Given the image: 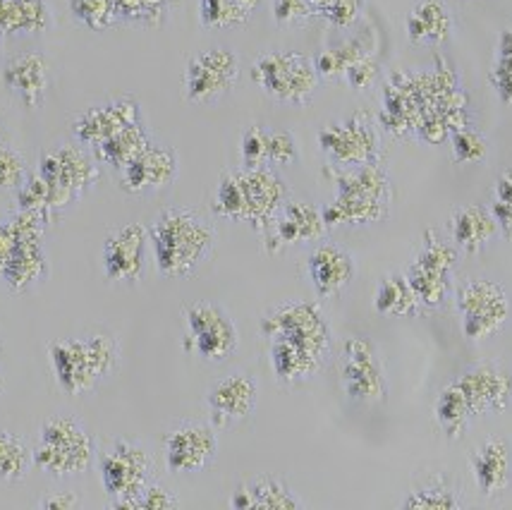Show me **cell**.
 <instances>
[{
    "label": "cell",
    "mask_w": 512,
    "mask_h": 510,
    "mask_svg": "<svg viewBox=\"0 0 512 510\" xmlns=\"http://www.w3.org/2000/svg\"><path fill=\"white\" fill-rule=\"evenodd\" d=\"M118 17L139 27H161L166 24L173 0H115Z\"/></svg>",
    "instance_id": "cell-40"
},
{
    "label": "cell",
    "mask_w": 512,
    "mask_h": 510,
    "mask_svg": "<svg viewBox=\"0 0 512 510\" xmlns=\"http://www.w3.org/2000/svg\"><path fill=\"white\" fill-rule=\"evenodd\" d=\"M335 199L321 209L326 228H355L386 221L393 204V180L379 163L359 168H328Z\"/></svg>",
    "instance_id": "cell-1"
},
{
    "label": "cell",
    "mask_w": 512,
    "mask_h": 510,
    "mask_svg": "<svg viewBox=\"0 0 512 510\" xmlns=\"http://www.w3.org/2000/svg\"><path fill=\"white\" fill-rule=\"evenodd\" d=\"M53 27L46 0H0V36L41 34Z\"/></svg>",
    "instance_id": "cell-31"
},
{
    "label": "cell",
    "mask_w": 512,
    "mask_h": 510,
    "mask_svg": "<svg viewBox=\"0 0 512 510\" xmlns=\"http://www.w3.org/2000/svg\"><path fill=\"white\" fill-rule=\"evenodd\" d=\"M3 82L27 108H39L51 87V68L41 53H20L3 68Z\"/></svg>",
    "instance_id": "cell-24"
},
{
    "label": "cell",
    "mask_w": 512,
    "mask_h": 510,
    "mask_svg": "<svg viewBox=\"0 0 512 510\" xmlns=\"http://www.w3.org/2000/svg\"><path fill=\"white\" fill-rule=\"evenodd\" d=\"M288 194V185L273 168L242 166L221 175L213 211L228 221H245L261 235L280 206L288 202Z\"/></svg>",
    "instance_id": "cell-3"
},
{
    "label": "cell",
    "mask_w": 512,
    "mask_h": 510,
    "mask_svg": "<svg viewBox=\"0 0 512 510\" xmlns=\"http://www.w3.org/2000/svg\"><path fill=\"white\" fill-rule=\"evenodd\" d=\"M48 257L44 250V238L39 240H15L8 264H5L3 281L15 293H27L48 278Z\"/></svg>",
    "instance_id": "cell-27"
},
{
    "label": "cell",
    "mask_w": 512,
    "mask_h": 510,
    "mask_svg": "<svg viewBox=\"0 0 512 510\" xmlns=\"http://www.w3.org/2000/svg\"><path fill=\"white\" fill-rule=\"evenodd\" d=\"M70 12L91 32H106L120 20L115 0H70Z\"/></svg>",
    "instance_id": "cell-41"
},
{
    "label": "cell",
    "mask_w": 512,
    "mask_h": 510,
    "mask_svg": "<svg viewBox=\"0 0 512 510\" xmlns=\"http://www.w3.org/2000/svg\"><path fill=\"white\" fill-rule=\"evenodd\" d=\"M491 214L505 238H512V168L498 175L491 194Z\"/></svg>",
    "instance_id": "cell-46"
},
{
    "label": "cell",
    "mask_w": 512,
    "mask_h": 510,
    "mask_svg": "<svg viewBox=\"0 0 512 510\" xmlns=\"http://www.w3.org/2000/svg\"><path fill=\"white\" fill-rule=\"evenodd\" d=\"M39 508L75 510V508H82V499H79L77 494H72V491H53V494H48L39 501Z\"/></svg>",
    "instance_id": "cell-52"
},
{
    "label": "cell",
    "mask_w": 512,
    "mask_h": 510,
    "mask_svg": "<svg viewBox=\"0 0 512 510\" xmlns=\"http://www.w3.org/2000/svg\"><path fill=\"white\" fill-rule=\"evenodd\" d=\"M34 465V453L20 436L0 431V482H20Z\"/></svg>",
    "instance_id": "cell-39"
},
{
    "label": "cell",
    "mask_w": 512,
    "mask_h": 510,
    "mask_svg": "<svg viewBox=\"0 0 512 510\" xmlns=\"http://www.w3.org/2000/svg\"><path fill=\"white\" fill-rule=\"evenodd\" d=\"M261 336L283 338L290 343L326 357L331 355V326L316 302L292 300L283 302L261 319Z\"/></svg>",
    "instance_id": "cell-10"
},
{
    "label": "cell",
    "mask_w": 512,
    "mask_h": 510,
    "mask_svg": "<svg viewBox=\"0 0 512 510\" xmlns=\"http://www.w3.org/2000/svg\"><path fill=\"white\" fill-rule=\"evenodd\" d=\"M450 144H453L455 163H481L489 156V142H486V137L469 125L455 130L450 135Z\"/></svg>",
    "instance_id": "cell-45"
},
{
    "label": "cell",
    "mask_w": 512,
    "mask_h": 510,
    "mask_svg": "<svg viewBox=\"0 0 512 510\" xmlns=\"http://www.w3.org/2000/svg\"><path fill=\"white\" fill-rule=\"evenodd\" d=\"M271 10L278 27H300L314 17L307 0H273Z\"/></svg>",
    "instance_id": "cell-50"
},
{
    "label": "cell",
    "mask_w": 512,
    "mask_h": 510,
    "mask_svg": "<svg viewBox=\"0 0 512 510\" xmlns=\"http://www.w3.org/2000/svg\"><path fill=\"white\" fill-rule=\"evenodd\" d=\"M261 0H199V20L206 29H233L252 20Z\"/></svg>",
    "instance_id": "cell-37"
},
{
    "label": "cell",
    "mask_w": 512,
    "mask_h": 510,
    "mask_svg": "<svg viewBox=\"0 0 512 510\" xmlns=\"http://www.w3.org/2000/svg\"><path fill=\"white\" fill-rule=\"evenodd\" d=\"M32 453L39 470L53 477H72L82 475L94 465L96 443L82 422L58 415L41 427L39 443Z\"/></svg>",
    "instance_id": "cell-5"
},
{
    "label": "cell",
    "mask_w": 512,
    "mask_h": 510,
    "mask_svg": "<svg viewBox=\"0 0 512 510\" xmlns=\"http://www.w3.org/2000/svg\"><path fill=\"white\" fill-rule=\"evenodd\" d=\"M407 281H410L414 295H417L422 309H441L453 295V273L426 269L422 264L407 266L405 271Z\"/></svg>",
    "instance_id": "cell-35"
},
{
    "label": "cell",
    "mask_w": 512,
    "mask_h": 510,
    "mask_svg": "<svg viewBox=\"0 0 512 510\" xmlns=\"http://www.w3.org/2000/svg\"><path fill=\"white\" fill-rule=\"evenodd\" d=\"M240 80V58L230 48H209L194 56L185 68V99L199 106L221 101Z\"/></svg>",
    "instance_id": "cell-12"
},
{
    "label": "cell",
    "mask_w": 512,
    "mask_h": 510,
    "mask_svg": "<svg viewBox=\"0 0 512 510\" xmlns=\"http://www.w3.org/2000/svg\"><path fill=\"white\" fill-rule=\"evenodd\" d=\"M163 453H166L168 470L175 475L206 470L218 453L216 429L201 422H182L166 434Z\"/></svg>",
    "instance_id": "cell-15"
},
{
    "label": "cell",
    "mask_w": 512,
    "mask_h": 510,
    "mask_svg": "<svg viewBox=\"0 0 512 510\" xmlns=\"http://www.w3.org/2000/svg\"><path fill=\"white\" fill-rule=\"evenodd\" d=\"M259 403V384L252 374L233 372L206 393V408H209L211 424L218 429L235 427L237 422L247 420Z\"/></svg>",
    "instance_id": "cell-18"
},
{
    "label": "cell",
    "mask_w": 512,
    "mask_h": 510,
    "mask_svg": "<svg viewBox=\"0 0 512 510\" xmlns=\"http://www.w3.org/2000/svg\"><path fill=\"white\" fill-rule=\"evenodd\" d=\"M36 173L51 182V185L60 187V190H67L79 199L96 180H99V163H96L94 156H89L82 147L63 144V147L48 149L46 154L41 156Z\"/></svg>",
    "instance_id": "cell-20"
},
{
    "label": "cell",
    "mask_w": 512,
    "mask_h": 510,
    "mask_svg": "<svg viewBox=\"0 0 512 510\" xmlns=\"http://www.w3.org/2000/svg\"><path fill=\"white\" fill-rule=\"evenodd\" d=\"M268 127L252 125L247 127L240 139V159L245 168H264L268 166ZM271 168V166H268Z\"/></svg>",
    "instance_id": "cell-47"
},
{
    "label": "cell",
    "mask_w": 512,
    "mask_h": 510,
    "mask_svg": "<svg viewBox=\"0 0 512 510\" xmlns=\"http://www.w3.org/2000/svg\"><path fill=\"white\" fill-rule=\"evenodd\" d=\"M491 84L496 89L498 99L505 106H512V27L503 29L498 36L496 58H493L491 68Z\"/></svg>",
    "instance_id": "cell-42"
},
{
    "label": "cell",
    "mask_w": 512,
    "mask_h": 510,
    "mask_svg": "<svg viewBox=\"0 0 512 510\" xmlns=\"http://www.w3.org/2000/svg\"><path fill=\"white\" fill-rule=\"evenodd\" d=\"M75 202V194L51 185L39 173H29L22 185L17 187V209L39 216L46 226L56 221L60 211H65L67 206H72Z\"/></svg>",
    "instance_id": "cell-28"
},
{
    "label": "cell",
    "mask_w": 512,
    "mask_h": 510,
    "mask_svg": "<svg viewBox=\"0 0 512 510\" xmlns=\"http://www.w3.org/2000/svg\"><path fill=\"white\" fill-rule=\"evenodd\" d=\"M149 144H151L149 130H146L142 120V123L125 127L123 132H118V135H113L111 139H106V142L99 144V147L94 149V156L96 161L106 163V166L123 170L125 166H130V163L137 159Z\"/></svg>",
    "instance_id": "cell-32"
},
{
    "label": "cell",
    "mask_w": 512,
    "mask_h": 510,
    "mask_svg": "<svg viewBox=\"0 0 512 510\" xmlns=\"http://www.w3.org/2000/svg\"><path fill=\"white\" fill-rule=\"evenodd\" d=\"M149 230L142 223H127L106 238L103 245V271L111 281L137 283L146 271Z\"/></svg>",
    "instance_id": "cell-19"
},
{
    "label": "cell",
    "mask_w": 512,
    "mask_h": 510,
    "mask_svg": "<svg viewBox=\"0 0 512 510\" xmlns=\"http://www.w3.org/2000/svg\"><path fill=\"white\" fill-rule=\"evenodd\" d=\"M314 17H321L338 29L352 27L362 17L364 0H307Z\"/></svg>",
    "instance_id": "cell-43"
},
{
    "label": "cell",
    "mask_w": 512,
    "mask_h": 510,
    "mask_svg": "<svg viewBox=\"0 0 512 510\" xmlns=\"http://www.w3.org/2000/svg\"><path fill=\"white\" fill-rule=\"evenodd\" d=\"M27 175V161L20 151L0 142V190H17Z\"/></svg>",
    "instance_id": "cell-48"
},
{
    "label": "cell",
    "mask_w": 512,
    "mask_h": 510,
    "mask_svg": "<svg viewBox=\"0 0 512 510\" xmlns=\"http://www.w3.org/2000/svg\"><path fill=\"white\" fill-rule=\"evenodd\" d=\"M323 364H326V357L290 343V340L271 338V367L280 384H302V381L312 379L316 372H321Z\"/></svg>",
    "instance_id": "cell-30"
},
{
    "label": "cell",
    "mask_w": 512,
    "mask_h": 510,
    "mask_svg": "<svg viewBox=\"0 0 512 510\" xmlns=\"http://www.w3.org/2000/svg\"><path fill=\"white\" fill-rule=\"evenodd\" d=\"M326 221L323 214L309 202H285L268 223L261 238L268 254H278L288 247L304 245V242H316L326 233Z\"/></svg>",
    "instance_id": "cell-16"
},
{
    "label": "cell",
    "mask_w": 512,
    "mask_h": 510,
    "mask_svg": "<svg viewBox=\"0 0 512 510\" xmlns=\"http://www.w3.org/2000/svg\"><path fill=\"white\" fill-rule=\"evenodd\" d=\"M12 250H15V238H12V230L8 226V221H0V276H3L5 264H8Z\"/></svg>",
    "instance_id": "cell-53"
},
{
    "label": "cell",
    "mask_w": 512,
    "mask_h": 510,
    "mask_svg": "<svg viewBox=\"0 0 512 510\" xmlns=\"http://www.w3.org/2000/svg\"><path fill=\"white\" fill-rule=\"evenodd\" d=\"M379 75H381L379 60L374 58V53H369V56L359 58L355 65H350V68H347L343 80L350 84L352 89L364 91V89L374 87L376 80H379Z\"/></svg>",
    "instance_id": "cell-51"
},
{
    "label": "cell",
    "mask_w": 512,
    "mask_h": 510,
    "mask_svg": "<svg viewBox=\"0 0 512 510\" xmlns=\"http://www.w3.org/2000/svg\"><path fill=\"white\" fill-rule=\"evenodd\" d=\"M142 123V106L132 96H118V99L103 101L99 106H91L72 123L77 142L82 147L96 149L99 144L111 139L125 127Z\"/></svg>",
    "instance_id": "cell-17"
},
{
    "label": "cell",
    "mask_w": 512,
    "mask_h": 510,
    "mask_svg": "<svg viewBox=\"0 0 512 510\" xmlns=\"http://www.w3.org/2000/svg\"><path fill=\"white\" fill-rule=\"evenodd\" d=\"M180 506L178 496L173 491L161 487V484L149 482L139 491L137 496L130 499H115L111 508H127V510H175Z\"/></svg>",
    "instance_id": "cell-44"
},
{
    "label": "cell",
    "mask_w": 512,
    "mask_h": 510,
    "mask_svg": "<svg viewBox=\"0 0 512 510\" xmlns=\"http://www.w3.org/2000/svg\"><path fill=\"white\" fill-rule=\"evenodd\" d=\"M230 508L249 510V508H273V510H297L304 508L302 499H297L283 479L276 477H256L252 482L240 484L233 491Z\"/></svg>",
    "instance_id": "cell-29"
},
{
    "label": "cell",
    "mask_w": 512,
    "mask_h": 510,
    "mask_svg": "<svg viewBox=\"0 0 512 510\" xmlns=\"http://www.w3.org/2000/svg\"><path fill=\"white\" fill-rule=\"evenodd\" d=\"M345 396L357 405H381L388 398V372L379 348L364 336H347L340 360Z\"/></svg>",
    "instance_id": "cell-9"
},
{
    "label": "cell",
    "mask_w": 512,
    "mask_h": 510,
    "mask_svg": "<svg viewBox=\"0 0 512 510\" xmlns=\"http://www.w3.org/2000/svg\"><path fill=\"white\" fill-rule=\"evenodd\" d=\"M374 307L383 317H417L422 312V305H419L405 273L383 276L379 288H376Z\"/></svg>",
    "instance_id": "cell-33"
},
{
    "label": "cell",
    "mask_w": 512,
    "mask_h": 510,
    "mask_svg": "<svg viewBox=\"0 0 512 510\" xmlns=\"http://www.w3.org/2000/svg\"><path fill=\"white\" fill-rule=\"evenodd\" d=\"M300 159V147L297 139L288 130H271L268 132V166H292Z\"/></svg>",
    "instance_id": "cell-49"
},
{
    "label": "cell",
    "mask_w": 512,
    "mask_h": 510,
    "mask_svg": "<svg viewBox=\"0 0 512 510\" xmlns=\"http://www.w3.org/2000/svg\"><path fill=\"white\" fill-rule=\"evenodd\" d=\"M149 240L158 273L166 278H182L209 259L216 228L199 211L173 206L156 216L154 226L149 228Z\"/></svg>",
    "instance_id": "cell-2"
},
{
    "label": "cell",
    "mask_w": 512,
    "mask_h": 510,
    "mask_svg": "<svg viewBox=\"0 0 512 510\" xmlns=\"http://www.w3.org/2000/svg\"><path fill=\"white\" fill-rule=\"evenodd\" d=\"M178 151L151 142L130 166L120 170V187L130 194L161 192L178 180Z\"/></svg>",
    "instance_id": "cell-21"
},
{
    "label": "cell",
    "mask_w": 512,
    "mask_h": 510,
    "mask_svg": "<svg viewBox=\"0 0 512 510\" xmlns=\"http://www.w3.org/2000/svg\"><path fill=\"white\" fill-rule=\"evenodd\" d=\"M448 230L450 242L465 254L484 252L489 247V242L501 233L489 206L479 204L457 206L448 221Z\"/></svg>",
    "instance_id": "cell-25"
},
{
    "label": "cell",
    "mask_w": 512,
    "mask_h": 510,
    "mask_svg": "<svg viewBox=\"0 0 512 510\" xmlns=\"http://www.w3.org/2000/svg\"><path fill=\"white\" fill-rule=\"evenodd\" d=\"M462 333L472 343L501 333L512 317V297L501 283L489 278H465L453 288Z\"/></svg>",
    "instance_id": "cell-7"
},
{
    "label": "cell",
    "mask_w": 512,
    "mask_h": 510,
    "mask_svg": "<svg viewBox=\"0 0 512 510\" xmlns=\"http://www.w3.org/2000/svg\"><path fill=\"white\" fill-rule=\"evenodd\" d=\"M187 324V348L197 352L206 362H223L237 350L240 336H237L235 321L221 305L213 302H194L182 309Z\"/></svg>",
    "instance_id": "cell-11"
},
{
    "label": "cell",
    "mask_w": 512,
    "mask_h": 510,
    "mask_svg": "<svg viewBox=\"0 0 512 510\" xmlns=\"http://www.w3.org/2000/svg\"><path fill=\"white\" fill-rule=\"evenodd\" d=\"M60 388L70 396L94 391L120 364V345L111 336L56 340L48 348Z\"/></svg>",
    "instance_id": "cell-4"
},
{
    "label": "cell",
    "mask_w": 512,
    "mask_h": 510,
    "mask_svg": "<svg viewBox=\"0 0 512 510\" xmlns=\"http://www.w3.org/2000/svg\"><path fill=\"white\" fill-rule=\"evenodd\" d=\"M455 384L465 393L477 420L484 415L505 412L512 405V369L503 362L486 360L472 364L462 369Z\"/></svg>",
    "instance_id": "cell-13"
},
{
    "label": "cell",
    "mask_w": 512,
    "mask_h": 510,
    "mask_svg": "<svg viewBox=\"0 0 512 510\" xmlns=\"http://www.w3.org/2000/svg\"><path fill=\"white\" fill-rule=\"evenodd\" d=\"M462 508L460 491L443 475H431L414 487L407 499L402 501V510H457Z\"/></svg>",
    "instance_id": "cell-36"
},
{
    "label": "cell",
    "mask_w": 512,
    "mask_h": 510,
    "mask_svg": "<svg viewBox=\"0 0 512 510\" xmlns=\"http://www.w3.org/2000/svg\"><path fill=\"white\" fill-rule=\"evenodd\" d=\"M307 273L314 293L328 300L340 295L355 281L357 264L352 254L333 242H321L307 257Z\"/></svg>",
    "instance_id": "cell-23"
},
{
    "label": "cell",
    "mask_w": 512,
    "mask_h": 510,
    "mask_svg": "<svg viewBox=\"0 0 512 510\" xmlns=\"http://www.w3.org/2000/svg\"><path fill=\"white\" fill-rule=\"evenodd\" d=\"M474 482L481 496L498 499L512 489V441L508 436H489L469 455Z\"/></svg>",
    "instance_id": "cell-22"
},
{
    "label": "cell",
    "mask_w": 512,
    "mask_h": 510,
    "mask_svg": "<svg viewBox=\"0 0 512 510\" xmlns=\"http://www.w3.org/2000/svg\"><path fill=\"white\" fill-rule=\"evenodd\" d=\"M316 139L333 168H359L381 159V135L369 113H352L323 125Z\"/></svg>",
    "instance_id": "cell-8"
},
{
    "label": "cell",
    "mask_w": 512,
    "mask_h": 510,
    "mask_svg": "<svg viewBox=\"0 0 512 510\" xmlns=\"http://www.w3.org/2000/svg\"><path fill=\"white\" fill-rule=\"evenodd\" d=\"M434 415H436L438 427H441V431L448 436V439H460V436L472 427V422L477 420L472 408H469L465 393L460 391V386H457L455 381L438 393Z\"/></svg>",
    "instance_id": "cell-34"
},
{
    "label": "cell",
    "mask_w": 512,
    "mask_h": 510,
    "mask_svg": "<svg viewBox=\"0 0 512 510\" xmlns=\"http://www.w3.org/2000/svg\"><path fill=\"white\" fill-rule=\"evenodd\" d=\"M455 29V20L443 0H417L407 12V39L417 46L446 44Z\"/></svg>",
    "instance_id": "cell-26"
},
{
    "label": "cell",
    "mask_w": 512,
    "mask_h": 510,
    "mask_svg": "<svg viewBox=\"0 0 512 510\" xmlns=\"http://www.w3.org/2000/svg\"><path fill=\"white\" fill-rule=\"evenodd\" d=\"M256 87L285 106H307L319 89V72L312 58L295 51H266L254 60Z\"/></svg>",
    "instance_id": "cell-6"
},
{
    "label": "cell",
    "mask_w": 512,
    "mask_h": 510,
    "mask_svg": "<svg viewBox=\"0 0 512 510\" xmlns=\"http://www.w3.org/2000/svg\"><path fill=\"white\" fill-rule=\"evenodd\" d=\"M369 53H371V48L364 44L362 39H350V41H345V44L321 51L319 56L314 58L316 72H319L321 80H338V77L343 80L347 68H350V65H355L359 58L369 56Z\"/></svg>",
    "instance_id": "cell-38"
},
{
    "label": "cell",
    "mask_w": 512,
    "mask_h": 510,
    "mask_svg": "<svg viewBox=\"0 0 512 510\" xmlns=\"http://www.w3.org/2000/svg\"><path fill=\"white\" fill-rule=\"evenodd\" d=\"M0 388H3V372H0Z\"/></svg>",
    "instance_id": "cell-54"
},
{
    "label": "cell",
    "mask_w": 512,
    "mask_h": 510,
    "mask_svg": "<svg viewBox=\"0 0 512 510\" xmlns=\"http://www.w3.org/2000/svg\"><path fill=\"white\" fill-rule=\"evenodd\" d=\"M154 460L149 451L134 441H115L101 458L103 487L115 499L137 496L151 482Z\"/></svg>",
    "instance_id": "cell-14"
}]
</instances>
